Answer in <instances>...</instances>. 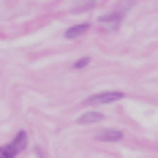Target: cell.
Returning <instances> with one entry per match:
<instances>
[{
  "label": "cell",
  "instance_id": "cell-3",
  "mask_svg": "<svg viewBox=\"0 0 158 158\" xmlns=\"http://www.w3.org/2000/svg\"><path fill=\"white\" fill-rule=\"evenodd\" d=\"M128 8H131V0H128V3H123L120 8L109 11V14L98 16V25H101V27H117V25L123 22V16H126V11H128Z\"/></svg>",
  "mask_w": 158,
  "mask_h": 158
},
{
  "label": "cell",
  "instance_id": "cell-1",
  "mask_svg": "<svg viewBox=\"0 0 158 158\" xmlns=\"http://www.w3.org/2000/svg\"><path fill=\"white\" fill-rule=\"evenodd\" d=\"M25 150H27V134L19 131L8 144H0V158H16L19 153H25Z\"/></svg>",
  "mask_w": 158,
  "mask_h": 158
},
{
  "label": "cell",
  "instance_id": "cell-4",
  "mask_svg": "<svg viewBox=\"0 0 158 158\" xmlns=\"http://www.w3.org/2000/svg\"><path fill=\"white\" fill-rule=\"evenodd\" d=\"M77 123H79V126H93V123H104V114H101L98 109H93V112H85V114H82V117L77 120Z\"/></svg>",
  "mask_w": 158,
  "mask_h": 158
},
{
  "label": "cell",
  "instance_id": "cell-2",
  "mask_svg": "<svg viewBox=\"0 0 158 158\" xmlns=\"http://www.w3.org/2000/svg\"><path fill=\"white\" fill-rule=\"evenodd\" d=\"M126 93L123 90H104V93H93L85 98L87 106H104V104H114V101H123Z\"/></svg>",
  "mask_w": 158,
  "mask_h": 158
},
{
  "label": "cell",
  "instance_id": "cell-5",
  "mask_svg": "<svg viewBox=\"0 0 158 158\" xmlns=\"http://www.w3.org/2000/svg\"><path fill=\"white\" fill-rule=\"evenodd\" d=\"M87 30H90V25H87V22H79V25H71V27L65 30V38H71V41H74V38H82V35H85Z\"/></svg>",
  "mask_w": 158,
  "mask_h": 158
},
{
  "label": "cell",
  "instance_id": "cell-8",
  "mask_svg": "<svg viewBox=\"0 0 158 158\" xmlns=\"http://www.w3.org/2000/svg\"><path fill=\"white\" fill-rule=\"evenodd\" d=\"M93 3H95V0H85V3H79V6H77V8H74V11H82V8H90Z\"/></svg>",
  "mask_w": 158,
  "mask_h": 158
},
{
  "label": "cell",
  "instance_id": "cell-7",
  "mask_svg": "<svg viewBox=\"0 0 158 158\" xmlns=\"http://www.w3.org/2000/svg\"><path fill=\"white\" fill-rule=\"evenodd\" d=\"M85 65H90V57H82V60H77V63H74V68H85Z\"/></svg>",
  "mask_w": 158,
  "mask_h": 158
},
{
  "label": "cell",
  "instance_id": "cell-6",
  "mask_svg": "<svg viewBox=\"0 0 158 158\" xmlns=\"http://www.w3.org/2000/svg\"><path fill=\"white\" fill-rule=\"evenodd\" d=\"M120 139H123V131H117V128H106L98 134V142H120Z\"/></svg>",
  "mask_w": 158,
  "mask_h": 158
}]
</instances>
